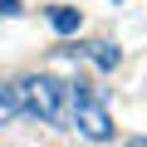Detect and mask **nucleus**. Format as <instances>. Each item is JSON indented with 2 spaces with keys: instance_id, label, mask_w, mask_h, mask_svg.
<instances>
[{
  "instance_id": "f03ea898",
  "label": "nucleus",
  "mask_w": 147,
  "mask_h": 147,
  "mask_svg": "<svg viewBox=\"0 0 147 147\" xmlns=\"http://www.w3.org/2000/svg\"><path fill=\"white\" fill-rule=\"evenodd\" d=\"M69 103H74V127H79L88 142H108L113 137V118H108V108H103V98H98V88L88 79L69 84Z\"/></svg>"
},
{
  "instance_id": "39448f33",
  "label": "nucleus",
  "mask_w": 147,
  "mask_h": 147,
  "mask_svg": "<svg viewBox=\"0 0 147 147\" xmlns=\"http://www.w3.org/2000/svg\"><path fill=\"white\" fill-rule=\"evenodd\" d=\"M25 108V93H20V84H0V127H5L15 113Z\"/></svg>"
},
{
  "instance_id": "f257e3e1",
  "label": "nucleus",
  "mask_w": 147,
  "mask_h": 147,
  "mask_svg": "<svg viewBox=\"0 0 147 147\" xmlns=\"http://www.w3.org/2000/svg\"><path fill=\"white\" fill-rule=\"evenodd\" d=\"M20 93H25V108L49 123V127H69L74 123V103H69V84L54 79V74H30L20 79Z\"/></svg>"
},
{
  "instance_id": "20e7f679",
  "label": "nucleus",
  "mask_w": 147,
  "mask_h": 147,
  "mask_svg": "<svg viewBox=\"0 0 147 147\" xmlns=\"http://www.w3.org/2000/svg\"><path fill=\"white\" fill-rule=\"evenodd\" d=\"M84 54H88V59H93L103 74H113V69H118V59H123V54H118L108 39H93V44H84Z\"/></svg>"
},
{
  "instance_id": "7ed1b4c3",
  "label": "nucleus",
  "mask_w": 147,
  "mask_h": 147,
  "mask_svg": "<svg viewBox=\"0 0 147 147\" xmlns=\"http://www.w3.org/2000/svg\"><path fill=\"white\" fill-rule=\"evenodd\" d=\"M44 15H49L54 34H79V25H84V10H74V5H49Z\"/></svg>"
},
{
  "instance_id": "423d86ee",
  "label": "nucleus",
  "mask_w": 147,
  "mask_h": 147,
  "mask_svg": "<svg viewBox=\"0 0 147 147\" xmlns=\"http://www.w3.org/2000/svg\"><path fill=\"white\" fill-rule=\"evenodd\" d=\"M0 15L15 20V15H25V5H20V0H0Z\"/></svg>"
},
{
  "instance_id": "0eeeda50",
  "label": "nucleus",
  "mask_w": 147,
  "mask_h": 147,
  "mask_svg": "<svg viewBox=\"0 0 147 147\" xmlns=\"http://www.w3.org/2000/svg\"><path fill=\"white\" fill-rule=\"evenodd\" d=\"M127 147H147V137H132V142H127Z\"/></svg>"
}]
</instances>
